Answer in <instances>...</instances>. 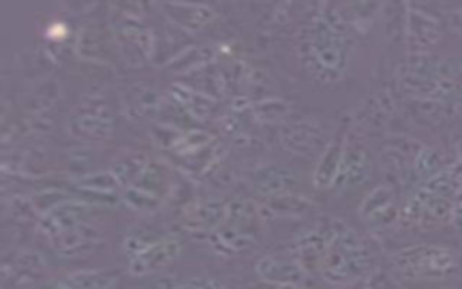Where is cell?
<instances>
[{"label": "cell", "mask_w": 462, "mask_h": 289, "mask_svg": "<svg viewBox=\"0 0 462 289\" xmlns=\"http://www.w3.org/2000/svg\"><path fill=\"white\" fill-rule=\"evenodd\" d=\"M303 61L307 70L323 83L337 81L348 65L352 38L346 22L328 4L303 29Z\"/></svg>", "instance_id": "obj_1"}, {"label": "cell", "mask_w": 462, "mask_h": 289, "mask_svg": "<svg viewBox=\"0 0 462 289\" xmlns=\"http://www.w3.org/2000/svg\"><path fill=\"white\" fill-rule=\"evenodd\" d=\"M370 267V255L357 233L341 222L319 273L334 285L356 284Z\"/></svg>", "instance_id": "obj_2"}, {"label": "cell", "mask_w": 462, "mask_h": 289, "mask_svg": "<svg viewBox=\"0 0 462 289\" xmlns=\"http://www.w3.org/2000/svg\"><path fill=\"white\" fill-rule=\"evenodd\" d=\"M262 208L251 199H231L224 222L208 235L209 244L220 253H240L249 249L256 240Z\"/></svg>", "instance_id": "obj_3"}, {"label": "cell", "mask_w": 462, "mask_h": 289, "mask_svg": "<svg viewBox=\"0 0 462 289\" xmlns=\"http://www.w3.org/2000/svg\"><path fill=\"white\" fill-rule=\"evenodd\" d=\"M457 264V255L444 246L419 244L393 255V266L410 278L446 276Z\"/></svg>", "instance_id": "obj_4"}, {"label": "cell", "mask_w": 462, "mask_h": 289, "mask_svg": "<svg viewBox=\"0 0 462 289\" xmlns=\"http://www.w3.org/2000/svg\"><path fill=\"white\" fill-rule=\"evenodd\" d=\"M67 126L70 135L78 141L88 144L105 143L114 132V117L101 98L88 96L70 110Z\"/></svg>", "instance_id": "obj_5"}, {"label": "cell", "mask_w": 462, "mask_h": 289, "mask_svg": "<svg viewBox=\"0 0 462 289\" xmlns=\"http://www.w3.org/2000/svg\"><path fill=\"white\" fill-rule=\"evenodd\" d=\"M341 226L339 219L321 217L314 222H310L307 228H303L298 237L294 238V249H296V260L301 264V267L307 273L319 271L321 262Z\"/></svg>", "instance_id": "obj_6"}, {"label": "cell", "mask_w": 462, "mask_h": 289, "mask_svg": "<svg viewBox=\"0 0 462 289\" xmlns=\"http://www.w3.org/2000/svg\"><path fill=\"white\" fill-rule=\"evenodd\" d=\"M404 38L410 56H428V52L442 40V25L428 11L406 5Z\"/></svg>", "instance_id": "obj_7"}, {"label": "cell", "mask_w": 462, "mask_h": 289, "mask_svg": "<svg viewBox=\"0 0 462 289\" xmlns=\"http://www.w3.org/2000/svg\"><path fill=\"white\" fill-rule=\"evenodd\" d=\"M182 242L177 235H164L152 240L135 256L128 258V273L134 276H146L170 266L180 253Z\"/></svg>", "instance_id": "obj_8"}, {"label": "cell", "mask_w": 462, "mask_h": 289, "mask_svg": "<svg viewBox=\"0 0 462 289\" xmlns=\"http://www.w3.org/2000/svg\"><path fill=\"white\" fill-rule=\"evenodd\" d=\"M90 215L92 202L69 197L40 217V229L47 238H51L90 222Z\"/></svg>", "instance_id": "obj_9"}, {"label": "cell", "mask_w": 462, "mask_h": 289, "mask_svg": "<svg viewBox=\"0 0 462 289\" xmlns=\"http://www.w3.org/2000/svg\"><path fill=\"white\" fill-rule=\"evenodd\" d=\"M370 170H372V161H370L368 150L361 143L346 139L341 166L332 188L341 193L354 190L370 177Z\"/></svg>", "instance_id": "obj_10"}, {"label": "cell", "mask_w": 462, "mask_h": 289, "mask_svg": "<svg viewBox=\"0 0 462 289\" xmlns=\"http://www.w3.org/2000/svg\"><path fill=\"white\" fill-rule=\"evenodd\" d=\"M282 143L287 150L298 155L312 157L318 155L319 148L325 150L328 141H325V130L319 123L312 119H301L289 123L285 130H282Z\"/></svg>", "instance_id": "obj_11"}, {"label": "cell", "mask_w": 462, "mask_h": 289, "mask_svg": "<svg viewBox=\"0 0 462 289\" xmlns=\"http://www.w3.org/2000/svg\"><path fill=\"white\" fill-rule=\"evenodd\" d=\"M254 271L258 278L269 285H303L307 278V271L296 258L265 255L262 256Z\"/></svg>", "instance_id": "obj_12"}, {"label": "cell", "mask_w": 462, "mask_h": 289, "mask_svg": "<svg viewBox=\"0 0 462 289\" xmlns=\"http://www.w3.org/2000/svg\"><path fill=\"white\" fill-rule=\"evenodd\" d=\"M227 202L222 199H206L191 204L182 215V226L191 233L211 235L227 215Z\"/></svg>", "instance_id": "obj_13"}, {"label": "cell", "mask_w": 462, "mask_h": 289, "mask_svg": "<svg viewBox=\"0 0 462 289\" xmlns=\"http://www.w3.org/2000/svg\"><path fill=\"white\" fill-rule=\"evenodd\" d=\"M47 240L52 246V249L58 251V255L65 258H76V256H87L94 253L99 244V235H97V229L92 226V222H87L83 226L69 229Z\"/></svg>", "instance_id": "obj_14"}, {"label": "cell", "mask_w": 462, "mask_h": 289, "mask_svg": "<svg viewBox=\"0 0 462 289\" xmlns=\"http://www.w3.org/2000/svg\"><path fill=\"white\" fill-rule=\"evenodd\" d=\"M345 143H346V132L339 130L332 135V139L327 143L325 150H321V154L318 155V163L312 172V184L316 188L328 190L334 186L339 166H341Z\"/></svg>", "instance_id": "obj_15"}, {"label": "cell", "mask_w": 462, "mask_h": 289, "mask_svg": "<svg viewBox=\"0 0 462 289\" xmlns=\"http://www.w3.org/2000/svg\"><path fill=\"white\" fill-rule=\"evenodd\" d=\"M359 215L374 228L392 224L397 219L393 190L386 184L374 188L361 202Z\"/></svg>", "instance_id": "obj_16"}, {"label": "cell", "mask_w": 462, "mask_h": 289, "mask_svg": "<svg viewBox=\"0 0 462 289\" xmlns=\"http://www.w3.org/2000/svg\"><path fill=\"white\" fill-rule=\"evenodd\" d=\"M166 18L184 29V31H199L206 27L213 18L215 11L204 4H184V2H164L159 5Z\"/></svg>", "instance_id": "obj_17"}, {"label": "cell", "mask_w": 462, "mask_h": 289, "mask_svg": "<svg viewBox=\"0 0 462 289\" xmlns=\"http://www.w3.org/2000/svg\"><path fill=\"white\" fill-rule=\"evenodd\" d=\"M253 184L263 197H274L283 193H292L296 186V175L278 164H263L253 173Z\"/></svg>", "instance_id": "obj_18"}, {"label": "cell", "mask_w": 462, "mask_h": 289, "mask_svg": "<svg viewBox=\"0 0 462 289\" xmlns=\"http://www.w3.org/2000/svg\"><path fill=\"white\" fill-rule=\"evenodd\" d=\"M117 284L116 271L81 269L58 278L51 289H114Z\"/></svg>", "instance_id": "obj_19"}, {"label": "cell", "mask_w": 462, "mask_h": 289, "mask_svg": "<svg viewBox=\"0 0 462 289\" xmlns=\"http://www.w3.org/2000/svg\"><path fill=\"white\" fill-rule=\"evenodd\" d=\"M170 94L175 103L182 107L186 114H189L193 119H206L213 108H215V99L195 90L189 85L184 83H173L170 87Z\"/></svg>", "instance_id": "obj_20"}, {"label": "cell", "mask_w": 462, "mask_h": 289, "mask_svg": "<svg viewBox=\"0 0 462 289\" xmlns=\"http://www.w3.org/2000/svg\"><path fill=\"white\" fill-rule=\"evenodd\" d=\"M132 186L164 200V197L173 188V179H171L170 170L162 163L148 161V164L144 166V170L141 172V175L137 177V181Z\"/></svg>", "instance_id": "obj_21"}, {"label": "cell", "mask_w": 462, "mask_h": 289, "mask_svg": "<svg viewBox=\"0 0 462 289\" xmlns=\"http://www.w3.org/2000/svg\"><path fill=\"white\" fill-rule=\"evenodd\" d=\"M116 38L123 45H132L139 49L144 56H152L153 52V33L139 22V18H125L117 23Z\"/></svg>", "instance_id": "obj_22"}, {"label": "cell", "mask_w": 462, "mask_h": 289, "mask_svg": "<svg viewBox=\"0 0 462 289\" xmlns=\"http://www.w3.org/2000/svg\"><path fill=\"white\" fill-rule=\"evenodd\" d=\"M215 47L213 45H193L184 49L180 54H177L173 60L166 63L168 69H173L177 72H195L206 65H209L215 58Z\"/></svg>", "instance_id": "obj_23"}, {"label": "cell", "mask_w": 462, "mask_h": 289, "mask_svg": "<svg viewBox=\"0 0 462 289\" xmlns=\"http://www.w3.org/2000/svg\"><path fill=\"white\" fill-rule=\"evenodd\" d=\"M72 186H76V190H81V191L101 193V195H110V193H116L119 188H123L112 170L81 173L79 177L72 179Z\"/></svg>", "instance_id": "obj_24"}, {"label": "cell", "mask_w": 462, "mask_h": 289, "mask_svg": "<svg viewBox=\"0 0 462 289\" xmlns=\"http://www.w3.org/2000/svg\"><path fill=\"white\" fill-rule=\"evenodd\" d=\"M312 200L296 193H283L274 197H265L263 208L269 213H274L278 217H301L307 211L312 210Z\"/></svg>", "instance_id": "obj_25"}, {"label": "cell", "mask_w": 462, "mask_h": 289, "mask_svg": "<svg viewBox=\"0 0 462 289\" xmlns=\"http://www.w3.org/2000/svg\"><path fill=\"white\" fill-rule=\"evenodd\" d=\"M148 289H227L224 282L211 276H164Z\"/></svg>", "instance_id": "obj_26"}, {"label": "cell", "mask_w": 462, "mask_h": 289, "mask_svg": "<svg viewBox=\"0 0 462 289\" xmlns=\"http://www.w3.org/2000/svg\"><path fill=\"white\" fill-rule=\"evenodd\" d=\"M81 47H85V51L79 56H83L85 60H97V61H106L108 60L110 45L97 29L83 27V31L78 36L76 51H79Z\"/></svg>", "instance_id": "obj_27"}, {"label": "cell", "mask_w": 462, "mask_h": 289, "mask_svg": "<svg viewBox=\"0 0 462 289\" xmlns=\"http://www.w3.org/2000/svg\"><path fill=\"white\" fill-rule=\"evenodd\" d=\"M146 164H148V159L144 155L132 152V154H128L125 157H119L112 164L110 170L116 173V177L119 179V182H121V186L125 190V188L132 186L137 181V177L141 175V172L144 170Z\"/></svg>", "instance_id": "obj_28"}, {"label": "cell", "mask_w": 462, "mask_h": 289, "mask_svg": "<svg viewBox=\"0 0 462 289\" xmlns=\"http://www.w3.org/2000/svg\"><path fill=\"white\" fill-rule=\"evenodd\" d=\"M209 143H213V137L199 128H189L186 132H182L177 141L171 146V152L179 157H189L197 152H200L202 148H206Z\"/></svg>", "instance_id": "obj_29"}, {"label": "cell", "mask_w": 462, "mask_h": 289, "mask_svg": "<svg viewBox=\"0 0 462 289\" xmlns=\"http://www.w3.org/2000/svg\"><path fill=\"white\" fill-rule=\"evenodd\" d=\"M123 202L137 213H152V211L159 210L162 204L161 199H157L135 186H128L123 190Z\"/></svg>", "instance_id": "obj_30"}, {"label": "cell", "mask_w": 462, "mask_h": 289, "mask_svg": "<svg viewBox=\"0 0 462 289\" xmlns=\"http://www.w3.org/2000/svg\"><path fill=\"white\" fill-rule=\"evenodd\" d=\"M253 116H256L258 121L263 123H276L285 117L289 112V105L283 99H262L251 107Z\"/></svg>", "instance_id": "obj_31"}, {"label": "cell", "mask_w": 462, "mask_h": 289, "mask_svg": "<svg viewBox=\"0 0 462 289\" xmlns=\"http://www.w3.org/2000/svg\"><path fill=\"white\" fill-rule=\"evenodd\" d=\"M413 170L420 179H431L442 170L440 155L431 148H420L413 159Z\"/></svg>", "instance_id": "obj_32"}, {"label": "cell", "mask_w": 462, "mask_h": 289, "mask_svg": "<svg viewBox=\"0 0 462 289\" xmlns=\"http://www.w3.org/2000/svg\"><path fill=\"white\" fill-rule=\"evenodd\" d=\"M363 289H401V285L390 273L375 269L366 276Z\"/></svg>", "instance_id": "obj_33"}, {"label": "cell", "mask_w": 462, "mask_h": 289, "mask_svg": "<svg viewBox=\"0 0 462 289\" xmlns=\"http://www.w3.org/2000/svg\"><path fill=\"white\" fill-rule=\"evenodd\" d=\"M446 20H448V25H449L455 33H458V34L462 36V7L446 13Z\"/></svg>", "instance_id": "obj_34"}, {"label": "cell", "mask_w": 462, "mask_h": 289, "mask_svg": "<svg viewBox=\"0 0 462 289\" xmlns=\"http://www.w3.org/2000/svg\"><path fill=\"white\" fill-rule=\"evenodd\" d=\"M455 107H457L458 114L462 116V90H458V92H457V96H455Z\"/></svg>", "instance_id": "obj_35"}, {"label": "cell", "mask_w": 462, "mask_h": 289, "mask_svg": "<svg viewBox=\"0 0 462 289\" xmlns=\"http://www.w3.org/2000/svg\"><path fill=\"white\" fill-rule=\"evenodd\" d=\"M273 289H303L301 285H273Z\"/></svg>", "instance_id": "obj_36"}]
</instances>
